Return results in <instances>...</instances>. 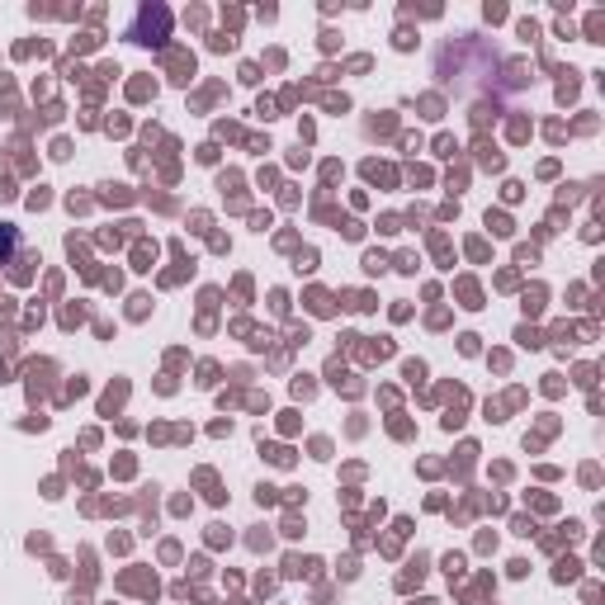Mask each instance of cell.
Returning <instances> with one entry per match:
<instances>
[{
	"label": "cell",
	"instance_id": "6da1fadb",
	"mask_svg": "<svg viewBox=\"0 0 605 605\" xmlns=\"http://www.w3.org/2000/svg\"><path fill=\"white\" fill-rule=\"evenodd\" d=\"M14 247H20V232H14L10 222H0V265H5L10 255H14Z\"/></svg>",
	"mask_w": 605,
	"mask_h": 605
}]
</instances>
